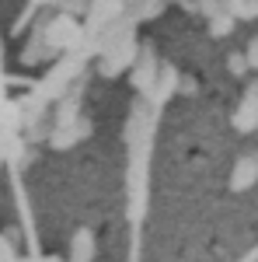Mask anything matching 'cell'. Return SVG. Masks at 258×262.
<instances>
[{"mask_svg": "<svg viewBox=\"0 0 258 262\" xmlns=\"http://www.w3.org/2000/svg\"><path fill=\"white\" fill-rule=\"evenodd\" d=\"M143 4L147 0H95V32L101 35V42H112L115 35L129 32Z\"/></svg>", "mask_w": 258, "mask_h": 262, "instance_id": "cell-1", "label": "cell"}]
</instances>
